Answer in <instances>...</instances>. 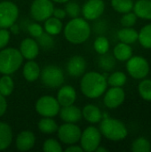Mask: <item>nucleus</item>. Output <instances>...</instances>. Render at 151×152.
<instances>
[{"label":"nucleus","instance_id":"9d476101","mask_svg":"<svg viewBox=\"0 0 151 152\" xmlns=\"http://www.w3.org/2000/svg\"><path fill=\"white\" fill-rule=\"evenodd\" d=\"M58 137L65 144L72 145L79 142L82 131L75 123H66L58 128Z\"/></svg>","mask_w":151,"mask_h":152},{"label":"nucleus","instance_id":"ddd939ff","mask_svg":"<svg viewBox=\"0 0 151 152\" xmlns=\"http://www.w3.org/2000/svg\"><path fill=\"white\" fill-rule=\"evenodd\" d=\"M125 97V92L121 87L112 86L104 96V104L109 109L117 108L124 102Z\"/></svg>","mask_w":151,"mask_h":152},{"label":"nucleus","instance_id":"e433bc0d","mask_svg":"<svg viewBox=\"0 0 151 152\" xmlns=\"http://www.w3.org/2000/svg\"><path fill=\"white\" fill-rule=\"evenodd\" d=\"M103 56L101 58H100V61H99V65L101 69H105V70H110L113 69L114 65H115V60L112 56L110 55H107L106 53L102 54Z\"/></svg>","mask_w":151,"mask_h":152},{"label":"nucleus","instance_id":"473e14b6","mask_svg":"<svg viewBox=\"0 0 151 152\" xmlns=\"http://www.w3.org/2000/svg\"><path fill=\"white\" fill-rule=\"evenodd\" d=\"M139 93L141 96L146 100L151 101V80L145 79L142 81L139 85Z\"/></svg>","mask_w":151,"mask_h":152},{"label":"nucleus","instance_id":"39448f33","mask_svg":"<svg viewBox=\"0 0 151 152\" xmlns=\"http://www.w3.org/2000/svg\"><path fill=\"white\" fill-rule=\"evenodd\" d=\"M42 83L51 88L61 86L64 82V73L62 69L54 65H48L40 72Z\"/></svg>","mask_w":151,"mask_h":152},{"label":"nucleus","instance_id":"f03ea898","mask_svg":"<svg viewBox=\"0 0 151 152\" xmlns=\"http://www.w3.org/2000/svg\"><path fill=\"white\" fill-rule=\"evenodd\" d=\"M91 35L89 23L82 18L77 17L69 20L64 28L65 38L75 45L85 42Z\"/></svg>","mask_w":151,"mask_h":152},{"label":"nucleus","instance_id":"7c9ffc66","mask_svg":"<svg viewBox=\"0 0 151 152\" xmlns=\"http://www.w3.org/2000/svg\"><path fill=\"white\" fill-rule=\"evenodd\" d=\"M108 84L111 86H123L126 82V76L124 72L117 71L111 74L108 79Z\"/></svg>","mask_w":151,"mask_h":152},{"label":"nucleus","instance_id":"b1692460","mask_svg":"<svg viewBox=\"0 0 151 152\" xmlns=\"http://www.w3.org/2000/svg\"><path fill=\"white\" fill-rule=\"evenodd\" d=\"M44 30L52 36L58 35L62 30V22L60 19L51 16L44 20Z\"/></svg>","mask_w":151,"mask_h":152},{"label":"nucleus","instance_id":"c85d7f7f","mask_svg":"<svg viewBox=\"0 0 151 152\" xmlns=\"http://www.w3.org/2000/svg\"><path fill=\"white\" fill-rule=\"evenodd\" d=\"M111 5L117 12L122 13L129 12L133 7L132 0H111Z\"/></svg>","mask_w":151,"mask_h":152},{"label":"nucleus","instance_id":"393cba45","mask_svg":"<svg viewBox=\"0 0 151 152\" xmlns=\"http://www.w3.org/2000/svg\"><path fill=\"white\" fill-rule=\"evenodd\" d=\"M118 38L122 43H125V44H133L135 41L138 40V37H139V33L131 28H122L118 31L117 33Z\"/></svg>","mask_w":151,"mask_h":152},{"label":"nucleus","instance_id":"423d86ee","mask_svg":"<svg viewBox=\"0 0 151 152\" xmlns=\"http://www.w3.org/2000/svg\"><path fill=\"white\" fill-rule=\"evenodd\" d=\"M79 141L84 151H95L101 144V134L96 127L88 126L82 132Z\"/></svg>","mask_w":151,"mask_h":152},{"label":"nucleus","instance_id":"412c9836","mask_svg":"<svg viewBox=\"0 0 151 152\" xmlns=\"http://www.w3.org/2000/svg\"><path fill=\"white\" fill-rule=\"evenodd\" d=\"M40 72L38 64L32 60H29L23 67V77L28 82L36 81L40 76Z\"/></svg>","mask_w":151,"mask_h":152},{"label":"nucleus","instance_id":"0eeeda50","mask_svg":"<svg viewBox=\"0 0 151 152\" xmlns=\"http://www.w3.org/2000/svg\"><path fill=\"white\" fill-rule=\"evenodd\" d=\"M60 106L56 98L50 95H44L37 100L36 110L42 117L53 118L60 112Z\"/></svg>","mask_w":151,"mask_h":152},{"label":"nucleus","instance_id":"1a4fd4ad","mask_svg":"<svg viewBox=\"0 0 151 152\" xmlns=\"http://www.w3.org/2000/svg\"><path fill=\"white\" fill-rule=\"evenodd\" d=\"M53 9L52 0H34L30 6V15L36 21H44L53 16Z\"/></svg>","mask_w":151,"mask_h":152},{"label":"nucleus","instance_id":"6e6552de","mask_svg":"<svg viewBox=\"0 0 151 152\" xmlns=\"http://www.w3.org/2000/svg\"><path fill=\"white\" fill-rule=\"evenodd\" d=\"M19 16L17 5L10 1L0 3V28H8L15 23Z\"/></svg>","mask_w":151,"mask_h":152},{"label":"nucleus","instance_id":"aec40b11","mask_svg":"<svg viewBox=\"0 0 151 152\" xmlns=\"http://www.w3.org/2000/svg\"><path fill=\"white\" fill-rule=\"evenodd\" d=\"M12 142L11 126L4 122H0V151L6 150Z\"/></svg>","mask_w":151,"mask_h":152},{"label":"nucleus","instance_id":"a878e982","mask_svg":"<svg viewBox=\"0 0 151 152\" xmlns=\"http://www.w3.org/2000/svg\"><path fill=\"white\" fill-rule=\"evenodd\" d=\"M58 125L57 123L52 118H45L44 117L38 123V129L40 132L44 134H53L57 132L58 130Z\"/></svg>","mask_w":151,"mask_h":152},{"label":"nucleus","instance_id":"f704fd0d","mask_svg":"<svg viewBox=\"0 0 151 152\" xmlns=\"http://www.w3.org/2000/svg\"><path fill=\"white\" fill-rule=\"evenodd\" d=\"M43 151L45 152H61V145L54 139H47L43 145Z\"/></svg>","mask_w":151,"mask_h":152},{"label":"nucleus","instance_id":"f257e3e1","mask_svg":"<svg viewBox=\"0 0 151 152\" xmlns=\"http://www.w3.org/2000/svg\"><path fill=\"white\" fill-rule=\"evenodd\" d=\"M108 82L106 77L94 71L85 74L81 79V91L87 98L96 99L102 95L106 91Z\"/></svg>","mask_w":151,"mask_h":152},{"label":"nucleus","instance_id":"de8ad7c7","mask_svg":"<svg viewBox=\"0 0 151 152\" xmlns=\"http://www.w3.org/2000/svg\"><path fill=\"white\" fill-rule=\"evenodd\" d=\"M150 1H151V0H150Z\"/></svg>","mask_w":151,"mask_h":152},{"label":"nucleus","instance_id":"f8f14e48","mask_svg":"<svg viewBox=\"0 0 151 152\" xmlns=\"http://www.w3.org/2000/svg\"><path fill=\"white\" fill-rule=\"evenodd\" d=\"M105 10V4L102 0H89L83 8L82 13L86 20H93L101 16Z\"/></svg>","mask_w":151,"mask_h":152},{"label":"nucleus","instance_id":"58836bf2","mask_svg":"<svg viewBox=\"0 0 151 152\" xmlns=\"http://www.w3.org/2000/svg\"><path fill=\"white\" fill-rule=\"evenodd\" d=\"M28 30L29 34L33 37H36V38H37L38 37H40L44 33L43 27L40 24H37L36 22H33V23L29 24L28 28Z\"/></svg>","mask_w":151,"mask_h":152},{"label":"nucleus","instance_id":"4c0bfd02","mask_svg":"<svg viewBox=\"0 0 151 152\" xmlns=\"http://www.w3.org/2000/svg\"><path fill=\"white\" fill-rule=\"evenodd\" d=\"M137 21V16L134 12H126L121 19V24L124 27L131 28L133 25H135Z\"/></svg>","mask_w":151,"mask_h":152},{"label":"nucleus","instance_id":"a18cd8bd","mask_svg":"<svg viewBox=\"0 0 151 152\" xmlns=\"http://www.w3.org/2000/svg\"><path fill=\"white\" fill-rule=\"evenodd\" d=\"M95 151H97V152H107L108 151V150L107 149H105V148H103V147H98L96 150H95Z\"/></svg>","mask_w":151,"mask_h":152},{"label":"nucleus","instance_id":"a211bd4d","mask_svg":"<svg viewBox=\"0 0 151 152\" xmlns=\"http://www.w3.org/2000/svg\"><path fill=\"white\" fill-rule=\"evenodd\" d=\"M59 113L61 118L65 123H77L83 118L80 109L77 106H74L73 104L62 107V109L60 110Z\"/></svg>","mask_w":151,"mask_h":152},{"label":"nucleus","instance_id":"2f4dec72","mask_svg":"<svg viewBox=\"0 0 151 152\" xmlns=\"http://www.w3.org/2000/svg\"><path fill=\"white\" fill-rule=\"evenodd\" d=\"M93 47H94V50L100 54L107 53L109 49V40L105 37H99L95 39Z\"/></svg>","mask_w":151,"mask_h":152},{"label":"nucleus","instance_id":"79ce46f5","mask_svg":"<svg viewBox=\"0 0 151 152\" xmlns=\"http://www.w3.org/2000/svg\"><path fill=\"white\" fill-rule=\"evenodd\" d=\"M53 15L54 17H56V18L61 20V19H64V18L66 17L67 13H66L65 10H63V9H61V8H54V9H53Z\"/></svg>","mask_w":151,"mask_h":152},{"label":"nucleus","instance_id":"5701e85b","mask_svg":"<svg viewBox=\"0 0 151 152\" xmlns=\"http://www.w3.org/2000/svg\"><path fill=\"white\" fill-rule=\"evenodd\" d=\"M133 54V50L128 44L119 43L114 48V56L117 60L121 61H128Z\"/></svg>","mask_w":151,"mask_h":152},{"label":"nucleus","instance_id":"c03bdc74","mask_svg":"<svg viewBox=\"0 0 151 152\" xmlns=\"http://www.w3.org/2000/svg\"><path fill=\"white\" fill-rule=\"evenodd\" d=\"M9 28H10V33H12V34H14V35H17V34H19V32H20L19 25L16 24V23H13L12 25H11V26L9 27Z\"/></svg>","mask_w":151,"mask_h":152},{"label":"nucleus","instance_id":"a19ab883","mask_svg":"<svg viewBox=\"0 0 151 152\" xmlns=\"http://www.w3.org/2000/svg\"><path fill=\"white\" fill-rule=\"evenodd\" d=\"M6 109H7V102L5 97L0 94V118L5 113Z\"/></svg>","mask_w":151,"mask_h":152},{"label":"nucleus","instance_id":"dca6fc26","mask_svg":"<svg viewBox=\"0 0 151 152\" xmlns=\"http://www.w3.org/2000/svg\"><path fill=\"white\" fill-rule=\"evenodd\" d=\"M36 142L35 134L28 130L20 132L16 138V148L20 151H28L31 150Z\"/></svg>","mask_w":151,"mask_h":152},{"label":"nucleus","instance_id":"2eb2a0df","mask_svg":"<svg viewBox=\"0 0 151 152\" xmlns=\"http://www.w3.org/2000/svg\"><path fill=\"white\" fill-rule=\"evenodd\" d=\"M23 58L27 60H34L39 53L38 44L32 38H25L22 40L19 50Z\"/></svg>","mask_w":151,"mask_h":152},{"label":"nucleus","instance_id":"4468645a","mask_svg":"<svg viewBox=\"0 0 151 152\" xmlns=\"http://www.w3.org/2000/svg\"><path fill=\"white\" fill-rule=\"evenodd\" d=\"M85 69H86V62L82 56L76 55L69 59L67 65V70L71 77H78L83 74H85Z\"/></svg>","mask_w":151,"mask_h":152},{"label":"nucleus","instance_id":"c756f323","mask_svg":"<svg viewBox=\"0 0 151 152\" xmlns=\"http://www.w3.org/2000/svg\"><path fill=\"white\" fill-rule=\"evenodd\" d=\"M132 151L133 152H150L151 151L150 142L144 137H140L133 142Z\"/></svg>","mask_w":151,"mask_h":152},{"label":"nucleus","instance_id":"37998d69","mask_svg":"<svg viewBox=\"0 0 151 152\" xmlns=\"http://www.w3.org/2000/svg\"><path fill=\"white\" fill-rule=\"evenodd\" d=\"M66 151L67 152H83V149L82 147H79L77 145H73V146H70L69 148L66 149Z\"/></svg>","mask_w":151,"mask_h":152},{"label":"nucleus","instance_id":"20e7f679","mask_svg":"<svg viewBox=\"0 0 151 152\" xmlns=\"http://www.w3.org/2000/svg\"><path fill=\"white\" fill-rule=\"evenodd\" d=\"M100 132L110 141H121L127 136L125 126L118 119L106 118L100 125Z\"/></svg>","mask_w":151,"mask_h":152},{"label":"nucleus","instance_id":"cd10ccee","mask_svg":"<svg viewBox=\"0 0 151 152\" xmlns=\"http://www.w3.org/2000/svg\"><path fill=\"white\" fill-rule=\"evenodd\" d=\"M138 39L143 47L151 49V24L146 25L141 29Z\"/></svg>","mask_w":151,"mask_h":152},{"label":"nucleus","instance_id":"bb28decb","mask_svg":"<svg viewBox=\"0 0 151 152\" xmlns=\"http://www.w3.org/2000/svg\"><path fill=\"white\" fill-rule=\"evenodd\" d=\"M14 88V83L10 75H4L0 78V94L4 97L12 94Z\"/></svg>","mask_w":151,"mask_h":152},{"label":"nucleus","instance_id":"4be33fe9","mask_svg":"<svg viewBox=\"0 0 151 152\" xmlns=\"http://www.w3.org/2000/svg\"><path fill=\"white\" fill-rule=\"evenodd\" d=\"M134 13L137 17L145 20H151V1L139 0L133 6Z\"/></svg>","mask_w":151,"mask_h":152},{"label":"nucleus","instance_id":"c9c22d12","mask_svg":"<svg viewBox=\"0 0 151 152\" xmlns=\"http://www.w3.org/2000/svg\"><path fill=\"white\" fill-rule=\"evenodd\" d=\"M65 12L67 15H69L71 19H73V18L79 17L81 13V9L79 4H77L76 2H69L65 6Z\"/></svg>","mask_w":151,"mask_h":152},{"label":"nucleus","instance_id":"9b49d317","mask_svg":"<svg viewBox=\"0 0 151 152\" xmlns=\"http://www.w3.org/2000/svg\"><path fill=\"white\" fill-rule=\"evenodd\" d=\"M128 73L136 79L144 78L150 71V65L146 59L141 56L131 57L126 64Z\"/></svg>","mask_w":151,"mask_h":152},{"label":"nucleus","instance_id":"7ed1b4c3","mask_svg":"<svg viewBox=\"0 0 151 152\" xmlns=\"http://www.w3.org/2000/svg\"><path fill=\"white\" fill-rule=\"evenodd\" d=\"M23 57L20 52L14 48H5L0 52V73L11 75L21 66Z\"/></svg>","mask_w":151,"mask_h":152},{"label":"nucleus","instance_id":"49530a36","mask_svg":"<svg viewBox=\"0 0 151 152\" xmlns=\"http://www.w3.org/2000/svg\"><path fill=\"white\" fill-rule=\"evenodd\" d=\"M53 2H56V3H60V4H62V3H67L69 2V0H52Z\"/></svg>","mask_w":151,"mask_h":152},{"label":"nucleus","instance_id":"6ab92c4d","mask_svg":"<svg viewBox=\"0 0 151 152\" xmlns=\"http://www.w3.org/2000/svg\"><path fill=\"white\" fill-rule=\"evenodd\" d=\"M82 117L88 122L95 124L101 122L102 118V114L100 109L93 104H89L84 107L82 111Z\"/></svg>","mask_w":151,"mask_h":152},{"label":"nucleus","instance_id":"72a5a7b5","mask_svg":"<svg viewBox=\"0 0 151 152\" xmlns=\"http://www.w3.org/2000/svg\"><path fill=\"white\" fill-rule=\"evenodd\" d=\"M38 45H40L43 49L48 50L53 47L54 40L52 37V35L48 33H43L40 37H37Z\"/></svg>","mask_w":151,"mask_h":152},{"label":"nucleus","instance_id":"ea45409f","mask_svg":"<svg viewBox=\"0 0 151 152\" xmlns=\"http://www.w3.org/2000/svg\"><path fill=\"white\" fill-rule=\"evenodd\" d=\"M10 41V31L6 28H0V49L4 48Z\"/></svg>","mask_w":151,"mask_h":152},{"label":"nucleus","instance_id":"f3484780","mask_svg":"<svg viewBox=\"0 0 151 152\" xmlns=\"http://www.w3.org/2000/svg\"><path fill=\"white\" fill-rule=\"evenodd\" d=\"M77 98V92L75 88L71 86H62L57 94V101L59 104L62 107L72 105Z\"/></svg>","mask_w":151,"mask_h":152}]
</instances>
